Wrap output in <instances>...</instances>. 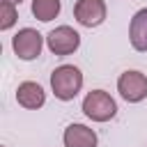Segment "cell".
<instances>
[{"label":"cell","mask_w":147,"mask_h":147,"mask_svg":"<svg viewBox=\"0 0 147 147\" xmlns=\"http://www.w3.org/2000/svg\"><path fill=\"white\" fill-rule=\"evenodd\" d=\"M83 87V74L74 64H60L51 74V90L55 99L60 101H71Z\"/></svg>","instance_id":"cell-1"},{"label":"cell","mask_w":147,"mask_h":147,"mask_svg":"<svg viewBox=\"0 0 147 147\" xmlns=\"http://www.w3.org/2000/svg\"><path fill=\"white\" fill-rule=\"evenodd\" d=\"M83 113L92 122H110L117 115V103L106 90H92L83 99Z\"/></svg>","instance_id":"cell-2"},{"label":"cell","mask_w":147,"mask_h":147,"mask_svg":"<svg viewBox=\"0 0 147 147\" xmlns=\"http://www.w3.org/2000/svg\"><path fill=\"white\" fill-rule=\"evenodd\" d=\"M11 48L16 53L18 60H34L41 55L44 48V37L41 32H37L34 28H21L14 37H11Z\"/></svg>","instance_id":"cell-3"},{"label":"cell","mask_w":147,"mask_h":147,"mask_svg":"<svg viewBox=\"0 0 147 147\" xmlns=\"http://www.w3.org/2000/svg\"><path fill=\"white\" fill-rule=\"evenodd\" d=\"M46 44H48V51H51L53 55L64 57V55H71V53L78 51V46H80V34H78L71 25H57L55 30L48 32Z\"/></svg>","instance_id":"cell-4"},{"label":"cell","mask_w":147,"mask_h":147,"mask_svg":"<svg viewBox=\"0 0 147 147\" xmlns=\"http://www.w3.org/2000/svg\"><path fill=\"white\" fill-rule=\"evenodd\" d=\"M117 92L129 103H140L147 96V76L142 71L129 69L117 78Z\"/></svg>","instance_id":"cell-5"},{"label":"cell","mask_w":147,"mask_h":147,"mask_svg":"<svg viewBox=\"0 0 147 147\" xmlns=\"http://www.w3.org/2000/svg\"><path fill=\"white\" fill-rule=\"evenodd\" d=\"M106 2L103 0H76L74 18L83 28H96L106 21Z\"/></svg>","instance_id":"cell-6"},{"label":"cell","mask_w":147,"mask_h":147,"mask_svg":"<svg viewBox=\"0 0 147 147\" xmlns=\"http://www.w3.org/2000/svg\"><path fill=\"white\" fill-rule=\"evenodd\" d=\"M16 101H18L23 108H28V110H37V108H41V106L46 103V92H44V87H41L39 83H34V80H23V83H18V87H16Z\"/></svg>","instance_id":"cell-7"},{"label":"cell","mask_w":147,"mask_h":147,"mask_svg":"<svg viewBox=\"0 0 147 147\" xmlns=\"http://www.w3.org/2000/svg\"><path fill=\"white\" fill-rule=\"evenodd\" d=\"M62 142H64V147H96L99 138H96L94 129H90L85 124H69L62 133Z\"/></svg>","instance_id":"cell-8"},{"label":"cell","mask_w":147,"mask_h":147,"mask_svg":"<svg viewBox=\"0 0 147 147\" xmlns=\"http://www.w3.org/2000/svg\"><path fill=\"white\" fill-rule=\"evenodd\" d=\"M129 41L136 51L147 53V7L138 9L129 23Z\"/></svg>","instance_id":"cell-9"},{"label":"cell","mask_w":147,"mask_h":147,"mask_svg":"<svg viewBox=\"0 0 147 147\" xmlns=\"http://www.w3.org/2000/svg\"><path fill=\"white\" fill-rule=\"evenodd\" d=\"M62 9V2L60 0H32V16L39 18L41 23H48L53 21Z\"/></svg>","instance_id":"cell-10"},{"label":"cell","mask_w":147,"mask_h":147,"mask_svg":"<svg viewBox=\"0 0 147 147\" xmlns=\"http://www.w3.org/2000/svg\"><path fill=\"white\" fill-rule=\"evenodd\" d=\"M18 18V11H16V5L9 2V0H2L0 2V30H9Z\"/></svg>","instance_id":"cell-11"},{"label":"cell","mask_w":147,"mask_h":147,"mask_svg":"<svg viewBox=\"0 0 147 147\" xmlns=\"http://www.w3.org/2000/svg\"><path fill=\"white\" fill-rule=\"evenodd\" d=\"M9 2H14V5H21V2H23V0H9Z\"/></svg>","instance_id":"cell-12"}]
</instances>
